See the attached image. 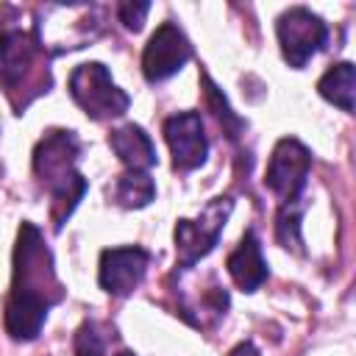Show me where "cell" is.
<instances>
[{
  "instance_id": "obj_20",
  "label": "cell",
  "mask_w": 356,
  "mask_h": 356,
  "mask_svg": "<svg viewBox=\"0 0 356 356\" xmlns=\"http://www.w3.org/2000/svg\"><path fill=\"white\" fill-rule=\"evenodd\" d=\"M117 356H136V353H134V350H120Z\"/></svg>"
},
{
  "instance_id": "obj_5",
  "label": "cell",
  "mask_w": 356,
  "mask_h": 356,
  "mask_svg": "<svg viewBox=\"0 0 356 356\" xmlns=\"http://www.w3.org/2000/svg\"><path fill=\"white\" fill-rule=\"evenodd\" d=\"M231 209H234L231 197H211L195 220L181 217L175 222V234H172L175 253H178V264L184 270L195 267L203 256H209L214 250V245L220 242V234L231 217Z\"/></svg>"
},
{
  "instance_id": "obj_14",
  "label": "cell",
  "mask_w": 356,
  "mask_h": 356,
  "mask_svg": "<svg viewBox=\"0 0 356 356\" xmlns=\"http://www.w3.org/2000/svg\"><path fill=\"white\" fill-rule=\"evenodd\" d=\"M156 197V184L147 172H122L114 184V200L122 209H142Z\"/></svg>"
},
{
  "instance_id": "obj_16",
  "label": "cell",
  "mask_w": 356,
  "mask_h": 356,
  "mask_svg": "<svg viewBox=\"0 0 356 356\" xmlns=\"http://www.w3.org/2000/svg\"><path fill=\"white\" fill-rule=\"evenodd\" d=\"M203 83H206V95H209V100H211V106H214V114H217V120L220 122H225V128H228V136H239V131L245 128V122L228 108V100L220 95V89L211 83V78L209 75H203Z\"/></svg>"
},
{
  "instance_id": "obj_3",
  "label": "cell",
  "mask_w": 356,
  "mask_h": 356,
  "mask_svg": "<svg viewBox=\"0 0 356 356\" xmlns=\"http://www.w3.org/2000/svg\"><path fill=\"white\" fill-rule=\"evenodd\" d=\"M44 56V44L39 42L36 28H22L6 22L0 31V81L8 92L33 81L50 86V72L39 70V58Z\"/></svg>"
},
{
  "instance_id": "obj_6",
  "label": "cell",
  "mask_w": 356,
  "mask_h": 356,
  "mask_svg": "<svg viewBox=\"0 0 356 356\" xmlns=\"http://www.w3.org/2000/svg\"><path fill=\"white\" fill-rule=\"evenodd\" d=\"M309 170H312V153H309V147L303 142L292 139V136H284L273 147V156L267 161L264 186L281 200V206L298 203V200H303Z\"/></svg>"
},
{
  "instance_id": "obj_4",
  "label": "cell",
  "mask_w": 356,
  "mask_h": 356,
  "mask_svg": "<svg viewBox=\"0 0 356 356\" xmlns=\"http://www.w3.org/2000/svg\"><path fill=\"white\" fill-rule=\"evenodd\" d=\"M70 95L92 120L120 117L131 106V97L111 81L108 67L100 61L78 64L70 72Z\"/></svg>"
},
{
  "instance_id": "obj_17",
  "label": "cell",
  "mask_w": 356,
  "mask_h": 356,
  "mask_svg": "<svg viewBox=\"0 0 356 356\" xmlns=\"http://www.w3.org/2000/svg\"><path fill=\"white\" fill-rule=\"evenodd\" d=\"M75 356H106V342L95 323H83L75 334Z\"/></svg>"
},
{
  "instance_id": "obj_19",
  "label": "cell",
  "mask_w": 356,
  "mask_h": 356,
  "mask_svg": "<svg viewBox=\"0 0 356 356\" xmlns=\"http://www.w3.org/2000/svg\"><path fill=\"white\" fill-rule=\"evenodd\" d=\"M228 356H261V353L256 350V345H253V342H248V339H245V342H239Z\"/></svg>"
},
{
  "instance_id": "obj_18",
  "label": "cell",
  "mask_w": 356,
  "mask_h": 356,
  "mask_svg": "<svg viewBox=\"0 0 356 356\" xmlns=\"http://www.w3.org/2000/svg\"><path fill=\"white\" fill-rule=\"evenodd\" d=\"M147 11H150V3H120L117 6V17L128 31H139L145 25Z\"/></svg>"
},
{
  "instance_id": "obj_15",
  "label": "cell",
  "mask_w": 356,
  "mask_h": 356,
  "mask_svg": "<svg viewBox=\"0 0 356 356\" xmlns=\"http://www.w3.org/2000/svg\"><path fill=\"white\" fill-rule=\"evenodd\" d=\"M303 203H289L278 209V220H275V236L286 250L303 253V239H300V214H303Z\"/></svg>"
},
{
  "instance_id": "obj_13",
  "label": "cell",
  "mask_w": 356,
  "mask_h": 356,
  "mask_svg": "<svg viewBox=\"0 0 356 356\" xmlns=\"http://www.w3.org/2000/svg\"><path fill=\"white\" fill-rule=\"evenodd\" d=\"M317 92L339 106L342 111H353V95H356V70L350 61H342V64H334L320 81H317Z\"/></svg>"
},
{
  "instance_id": "obj_2",
  "label": "cell",
  "mask_w": 356,
  "mask_h": 356,
  "mask_svg": "<svg viewBox=\"0 0 356 356\" xmlns=\"http://www.w3.org/2000/svg\"><path fill=\"white\" fill-rule=\"evenodd\" d=\"M78 156H81V142L75 131L67 128L47 131L33 150V172L53 197L56 231H61V225L67 222V217L75 211V206L89 189L86 178L78 172Z\"/></svg>"
},
{
  "instance_id": "obj_8",
  "label": "cell",
  "mask_w": 356,
  "mask_h": 356,
  "mask_svg": "<svg viewBox=\"0 0 356 356\" xmlns=\"http://www.w3.org/2000/svg\"><path fill=\"white\" fill-rule=\"evenodd\" d=\"M189 58H192V44H189L186 33L175 22H161L145 44L142 72L150 83H159V81L175 75Z\"/></svg>"
},
{
  "instance_id": "obj_10",
  "label": "cell",
  "mask_w": 356,
  "mask_h": 356,
  "mask_svg": "<svg viewBox=\"0 0 356 356\" xmlns=\"http://www.w3.org/2000/svg\"><path fill=\"white\" fill-rule=\"evenodd\" d=\"M164 139L172 153L175 170H197L209 156V139L197 111H178L164 120Z\"/></svg>"
},
{
  "instance_id": "obj_7",
  "label": "cell",
  "mask_w": 356,
  "mask_h": 356,
  "mask_svg": "<svg viewBox=\"0 0 356 356\" xmlns=\"http://www.w3.org/2000/svg\"><path fill=\"white\" fill-rule=\"evenodd\" d=\"M275 33H278L284 61L295 70L306 67V61L314 53H320L328 42V25L323 22V17L312 14L303 6H295V8L284 11L275 22Z\"/></svg>"
},
{
  "instance_id": "obj_9",
  "label": "cell",
  "mask_w": 356,
  "mask_h": 356,
  "mask_svg": "<svg viewBox=\"0 0 356 356\" xmlns=\"http://www.w3.org/2000/svg\"><path fill=\"white\" fill-rule=\"evenodd\" d=\"M150 264V253L139 245H122V248H106L100 253V270H97V281L108 295L125 298L131 295Z\"/></svg>"
},
{
  "instance_id": "obj_11",
  "label": "cell",
  "mask_w": 356,
  "mask_h": 356,
  "mask_svg": "<svg viewBox=\"0 0 356 356\" xmlns=\"http://www.w3.org/2000/svg\"><path fill=\"white\" fill-rule=\"evenodd\" d=\"M225 267H228V275L234 278V284L242 292H256L267 281L270 270H267V261L261 256L259 236L253 231H245V236L239 239V245L231 250Z\"/></svg>"
},
{
  "instance_id": "obj_1",
  "label": "cell",
  "mask_w": 356,
  "mask_h": 356,
  "mask_svg": "<svg viewBox=\"0 0 356 356\" xmlns=\"http://www.w3.org/2000/svg\"><path fill=\"white\" fill-rule=\"evenodd\" d=\"M64 298V286L53 267V253L33 222H22L14 245L11 292L6 300V331L17 342L39 337L50 309Z\"/></svg>"
},
{
  "instance_id": "obj_12",
  "label": "cell",
  "mask_w": 356,
  "mask_h": 356,
  "mask_svg": "<svg viewBox=\"0 0 356 356\" xmlns=\"http://www.w3.org/2000/svg\"><path fill=\"white\" fill-rule=\"evenodd\" d=\"M108 145L111 150L120 156V161L131 170V172H147L159 159H156V145L153 139L145 134L142 125L125 122L120 128H114L108 134Z\"/></svg>"
}]
</instances>
